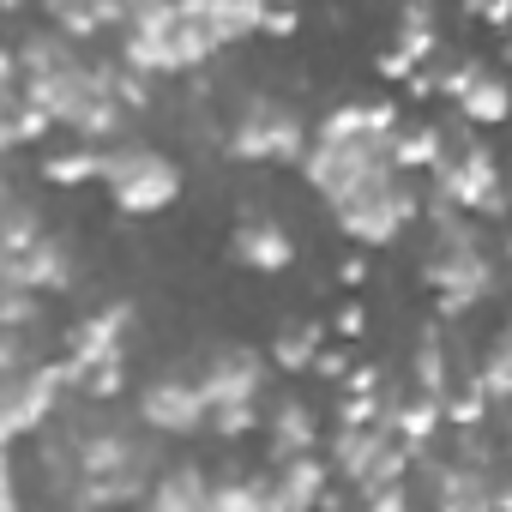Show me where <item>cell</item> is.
<instances>
[{"label":"cell","instance_id":"1","mask_svg":"<svg viewBox=\"0 0 512 512\" xmlns=\"http://www.w3.org/2000/svg\"><path fill=\"white\" fill-rule=\"evenodd\" d=\"M97 181L109 187L115 211H127V217H151V211H163V205L181 199V169L163 151H151V145H115V151H103V175Z\"/></svg>","mask_w":512,"mask_h":512},{"label":"cell","instance_id":"2","mask_svg":"<svg viewBox=\"0 0 512 512\" xmlns=\"http://www.w3.org/2000/svg\"><path fill=\"white\" fill-rule=\"evenodd\" d=\"M338 211V229L356 241V247H392L416 217H422V193L404 181V175H386L374 187H356L350 199L332 205Z\"/></svg>","mask_w":512,"mask_h":512},{"label":"cell","instance_id":"3","mask_svg":"<svg viewBox=\"0 0 512 512\" xmlns=\"http://www.w3.org/2000/svg\"><path fill=\"white\" fill-rule=\"evenodd\" d=\"M302 145H308V127L296 121L290 103H272V97H253L223 139V151L241 163H290L302 157Z\"/></svg>","mask_w":512,"mask_h":512},{"label":"cell","instance_id":"4","mask_svg":"<svg viewBox=\"0 0 512 512\" xmlns=\"http://www.w3.org/2000/svg\"><path fill=\"white\" fill-rule=\"evenodd\" d=\"M133 320H139V308H133V302H109V308H97L91 320H79V326L67 332V356H61V368H67V386H79V374H85L91 362H103V356L127 350V332H133Z\"/></svg>","mask_w":512,"mask_h":512},{"label":"cell","instance_id":"5","mask_svg":"<svg viewBox=\"0 0 512 512\" xmlns=\"http://www.w3.org/2000/svg\"><path fill=\"white\" fill-rule=\"evenodd\" d=\"M139 416L157 434H199L205 428V392H199V380L163 374V380H151L139 392Z\"/></svg>","mask_w":512,"mask_h":512},{"label":"cell","instance_id":"6","mask_svg":"<svg viewBox=\"0 0 512 512\" xmlns=\"http://www.w3.org/2000/svg\"><path fill=\"white\" fill-rule=\"evenodd\" d=\"M266 386V356L247 350V344H229L211 356V368L199 374V392H205V410L211 404H235V398H260Z\"/></svg>","mask_w":512,"mask_h":512},{"label":"cell","instance_id":"7","mask_svg":"<svg viewBox=\"0 0 512 512\" xmlns=\"http://www.w3.org/2000/svg\"><path fill=\"white\" fill-rule=\"evenodd\" d=\"M326 488V464H320V446L314 452H290V458H272V482H260L266 494V512H308Z\"/></svg>","mask_w":512,"mask_h":512},{"label":"cell","instance_id":"8","mask_svg":"<svg viewBox=\"0 0 512 512\" xmlns=\"http://www.w3.org/2000/svg\"><path fill=\"white\" fill-rule=\"evenodd\" d=\"M229 253H235L247 272H290L296 241H290V229H284V223H272V217H247V223H235Z\"/></svg>","mask_w":512,"mask_h":512},{"label":"cell","instance_id":"9","mask_svg":"<svg viewBox=\"0 0 512 512\" xmlns=\"http://www.w3.org/2000/svg\"><path fill=\"white\" fill-rule=\"evenodd\" d=\"M386 428H392L410 452H416V446H428V440L440 434V392H422V386H416L404 404H392V410H386Z\"/></svg>","mask_w":512,"mask_h":512},{"label":"cell","instance_id":"10","mask_svg":"<svg viewBox=\"0 0 512 512\" xmlns=\"http://www.w3.org/2000/svg\"><path fill=\"white\" fill-rule=\"evenodd\" d=\"M205 476H199V464H175V470H163L151 488H145V500L157 506V512H205Z\"/></svg>","mask_w":512,"mask_h":512},{"label":"cell","instance_id":"11","mask_svg":"<svg viewBox=\"0 0 512 512\" xmlns=\"http://www.w3.org/2000/svg\"><path fill=\"white\" fill-rule=\"evenodd\" d=\"M452 103H458V115H464L470 127H500V121H506V109H512V103H506V79H494L488 67H482V73H476Z\"/></svg>","mask_w":512,"mask_h":512},{"label":"cell","instance_id":"12","mask_svg":"<svg viewBox=\"0 0 512 512\" xmlns=\"http://www.w3.org/2000/svg\"><path fill=\"white\" fill-rule=\"evenodd\" d=\"M386 157H392L398 175H428L434 157H440V127H428V121H422V127H392Z\"/></svg>","mask_w":512,"mask_h":512},{"label":"cell","instance_id":"13","mask_svg":"<svg viewBox=\"0 0 512 512\" xmlns=\"http://www.w3.org/2000/svg\"><path fill=\"white\" fill-rule=\"evenodd\" d=\"M266 7H272V0H199V13H205V25H211L217 43L253 37V31H260V13H266Z\"/></svg>","mask_w":512,"mask_h":512},{"label":"cell","instance_id":"14","mask_svg":"<svg viewBox=\"0 0 512 512\" xmlns=\"http://www.w3.org/2000/svg\"><path fill=\"white\" fill-rule=\"evenodd\" d=\"M320 344H326V320H296V326H284V332L272 338V368H284V374H308Z\"/></svg>","mask_w":512,"mask_h":512},{"label":"cell","instance_id":"15","mask_svg":"<svg viewBox=\"0 0 512 512\" xmlns=\"http://www.w3.org/2000/svg\"><path fill=\"white\" fill-rule=\"evenodd\" d=\"M266 434H272V458H290V452H314L320 446V428H314V416L302 404H278V416L266 422Z\"/></svg>","mask_w":512,"mask_h":512},{"label":"cell","instance_id":"16","mask_svg":"<svg viewBox=\"0 0 512 512\" xmlns=\"http://www.w3.org/2000/svg\"><path fill=\"white\" fill-rule=\"evenodd\" d=\"M488 410H494V404L482 398L476 374H464V386H446V392H440V422H452V428H482Z\"/></svg>","mask_w":512,"mask_h":512},{"label":"cell","instance_id":"17","mask_svg":"<svg viewBox=\"0 0 512 512\" xmlns=\"http://www.w3.org/2000/svg\"><path fill=\"white\" fill-rule=\"evenodd\" d=\"M97 175H103V151H61V157L43 163V181L49 187H85Z\"/></svg>","mask_w":512,"mask_h":512},{"label":"cell","instance_id":"18","mask_svg":"<svg viewBox=\"0 0 512 512\" xmlns=\"http://www.w3.org/2000/svg\"><path fill=\"white\" fill-rule=\"evenodd\" d=\"M121 386H127V350H115V356H103V362H91L79 374L85 398H121Z\"/></svg>","mask_w":512,"mask_h":512},{"label":"cell","instance_id":"19","mask_svg":"<svg viewBox=\"0 0 512 512\" xmlns=\"http://www.w3.org/2000/svg\"><path fill=\"white\" fill-rule=\"evenodd\" d=\"M43 314L37 290H19V284H0V332H31Z\"/></svg>","mask_w":512,"mask_h":512},{"label":"cell","instance_id":"20","mask_svg":"<svg viewBox=\"0 0 512 512\" xmlns=\"http://www.w3.org/2000/svg\"><path fill=\"white\" fill-rule=\"evenodd\" d=\"M205 422H211L223 440H241V434H253V428H260V404H253V398H235V404H211V410H205Z\"/></svg>","mask_w":512,"mask_h":512},{"label":"cell","instance_id":"21","mask_svg":"<svg viewBox=\"0 0 512 512\" xmlns=\"http://www.w3.org/2000/svg\"><path fill=\"white\" fill-rule=\"evenodd\" d=\"M416 386L422 392H446V350H440V326L422 332L416 344Z\"/></svg>","mask_w":512,"mask_h":512},{"label":"cell","instance_id":"22","mask_svg":"<svg viewBox=\"0 0 512 512\" xmlns=\"http://www.w3.org/2000/svg\"><path fill=\"white\" fill-rule=\"evenodd\" d=\"M205 506H217V512H266V494H260V482H211Z\"/></svg>","mask_w":512,"mask_h":512},{"label":"cell","instance_id":"23","mask_svg":"<svg viewBox=\"0 0 512 512\" xmlns=\"http://www.w3.org/2000/svg\"><path fill=\"white\" fill-rule=\"evenodd\" d=\"M476 386H482V398H488V404H506V398H512V356H506V338L488 350V362H482Z\"/></svg>","mask_w":512,"mask_h":512},{"label":"cell","instance_id":"24","mask_svg":"<svg viewBox=\"0 0 512 512\" xmlns=\"http://www.w3.org/2000/svg\"><path fill=\"white\" fill-rule=\"evenodd\" d=\"M7 121H13V145H37V139L55 127V115H49V109H37L31 97H19V103L7 109Z\"/></svg>","mask_w":512,"mask_h":512},{"label":"cell","instance_id":"25","mask_svg":"<svg viewBox=\"0 0 512 512\" xmlns=\"http://www.w3.org/2000/svg\"><path fill=\"white\" fill-rule=\"evenodd\" d=\"M37 356H31V344H25V332H0V380H13V374H25Z\"/></svg>","mask_w":512,"mask_h":512},{"label":"cell","instance_id":"26","mask_svg":"<svg viewBox=\"0 0 512 512\" xmlns=\"http://www.w3.org/2000/svg\"><path fill=\"white\" fill-rule=\"evenodd\" d=\"M374 512H404L410 506V494H404V476H392V482H368V488H356Z\"/></svg>","mask_w":512,"mask_h":512},{"label":"cell","instance_id":"27","mask_svg":"<svg viewBox=\"0 0 512 512\" xmlns=\"http://www.w3.org/2000/svg\"><path fill=\"white\" fill-rule=\"evenodd\" d=\"M260 31H266V37H278V43H290V37L302 31V13H296V7H284V0H272V7L260 13Z\"/></svg>","mask_w":512,"mask_h":512},{"label":"cell","instance_id":"28","mask_svg":"<svg viewBox=\"0 0 512 512\" xmlns=\"http://www.w3.org/2000/svg\"><path fill=\"white\" fill-rule=\"evenodd\" d=\"M332 332H338V338H362V332H368V314H362L356 302H344L338 320H332Z\"/></svg>","mask_w":512,"mask_h":512},{"label":"cell","instance_id":"29","mask_svg":"<svg viewBox=\"0 0 512 512\" xmlns=\"http://www.w3.org/2000/svg\"><path fill=\"white\" fill-rule=\"evenodd\" d=\"M344 368H350V356H344V350H326V344H320V350H314V368H308V374H326V380H344Z\"/></svg>","mask_w":512,"mask_h":512},{"label":"cell","instance_id":"30","mask_svg":"<svg viewBox=\"0 0 512 512\" xmlns=\"http://www.w3.org/2000/svg\"><path fill=\"white\" fill-rule=\"evenodd\" d=\"M344 392H380V368H344Z\"/></svg>","mask_w":512,"mask_h":512},{"label":"cell","instance_id":"31","mask_svg":"<svg viewBox=\"0 0 512 512\" xmlns=\"http://www.w3.org/2000/svg\"><path fill=\"white\" fill-rule=\"evenodd\" d=\"M338 278H344L350 290H362V284H368V260H362V253H350V260L338 266Z\"/></svg>","mask_w":512,"mask_h":512},{"label":"cell","instance_id":"32","mask_svg":"<svg viewBox=\"0 0 512 512\" xmlns=\"http://www.w3.org/2000/svg\"><path fill=\"white\" fill-rule=\"evenodd\" d=\"M13 506H19V488L7 476V452H0V512H13Z\"/></svg>","mask_w":512,"mask_h":512},{"label":"cell","instance_id":"33","mask_svg":"<svg viewBox=\"0 0 512 512\" xmlns=\"http://www.w3.org/2000/svg\"><path fill=\"white\" fill-rule=\"evenodd\" d=\"M13 151V121H7V109H0V157Z\"/></svg>","mask_w":512,"mask_h":512},{"label":"cell","instance_id":"34","mask_svg":"<svg viewBox=\"0 0 512 512\" xmlns=\"http://www.w3.org/2000/svg\"><path fill=\"white\" fill-rule=\"evenodd\" d=\"M19 7H31V0H0V13H19Z\"/></svg>","mask_w":512,"mask_h":512}]
</instances>
